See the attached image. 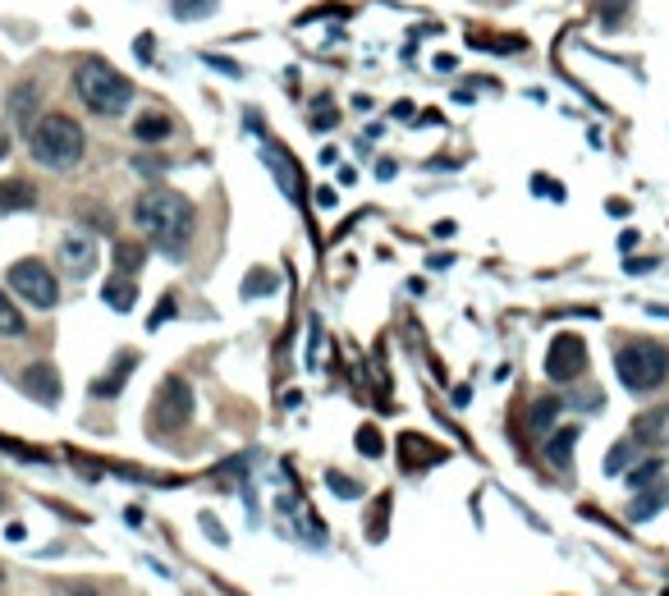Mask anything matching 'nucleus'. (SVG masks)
I'll return each mask as SVG.
<instances>
[{"instance_id":"423d86ee","label":"nucleus","mask_w":669,"mask_h":596,"mask_svg":"<svg viewBox=\"0 0 669 596\" xmlns=\"http://www.w3.org/2000/svg\"><path fill=\"white\" fill-rule=\"evenodd\" d=\"M193 418V386L183 377H166L152 395V431L170 436V431H183Z\"/></svg>"},{"instance_id":"1a4fd4ad","label":"nucleus","mask_w":669,"mask_h":596,"mask_svg":"<svg viewBox=\"0 0 669 596\" xmlns=\"http://www.w3.org/2000/svg\"><path fill=\"white\" fill-rule=\"evenodd\" d=\"M6 110H10V120H14L19 129H32L37 116H42V88H37L32 79H28V83H14L10 97H6Z\"/></svg>"},{"instance_id":"f257e3e1","label":"nucleus","mask_w":669,"mask_h":596,"mask_svg":"<svg viewBox=\"0 0 669 596\" xmlns=\"http://www.w3.org/2000/svg\"><path fill=\"white\" fill-rule=\"evenodd\" d=\"M133 220H138V230L152 239L166 257H179L183 248H189L193 239V226H198V211L193 202L174 193V189H147L133 207Z\"/></svg>"},{"instance_id":"7c9ffc66","label":"nucleus","mask_w":669,"mask_h":596,"mask_svg":"<svg viewBox=\"0 0 669 596\" xmlns=\"http://www.w3.org/2000/svg\"><path fill=\"white\" fill-rule=\"evenodd\" d=\"M170 312H174V308H170V298H166V308H157V312H152V330H157L161 321H170Z\"/></svg>"},{"instance_id":"393cba45","label":"nucleus","mask_w":669,"mask_h":596,"mask_svg":"<svg viewBox=\"0 0 669 596\" xmlns=\"http://www.w3.org/2000/svg\"><path fill=\"white\" fill-rule=\"evenodd\" d=\"M276 289V276L271 271H252L248 280H243V298H257V294H271Z\"/></svg>"},{"instance_id":"a211bd4d","label":"nucleus","mask_w":669,"mask_h":596,"mask_svg":"<svg viewBox=\"0 0 669 596\" xmlns=\"http://www.w3.org/2000/svg\"><path fill=\"white\" fill-rule=\"evenodd\" d=\"M133 367H138V358H133V354H124L116 367L106 371V381H97V386H92V395H120V386L129 381V371H133Z\"/></svg>"},{"instance_id":"2eb2a0df","label":"nucleus","mask_w":669,"mask_h":596,"mask_svg":"<svg viewBox=\"0 0 669 596\" xmlns=\"http://www.w3.org/2000/svg\"><path fill=\"white\" fill-rule=\"evenodd\" d=\"M101 298L116 312H133V304H138V285H133V276H116V280H106V289H101Z\"/></svg>"},{"instance_id":"c85d7f7f","label":"nucleus","mask_w":669,"mask_h":596,"mask_svg":"<svg viewBox=\"0 0 669 596\" xmlns=\"http://www.w3.org/2000/svg\"><path fill=\"white\" fill-rule=\"evenodd\" d=\"M64 596H97V587H88V583H69Z\"/></svg>"},{"instance_id":"6e6552de","label":"nucleus","mask_w":669,"mask_h":596,"mask_svg":"<svg viewBox=\"0 0 669 596\" xmlns=\"http://www.w3.org/2000/svg\"><path fill=\"white\" fill-rule=\"evenodd\" d=\"M60 267L73 276V280H83L97 271V239L88 230H73L60 239Z\"/></svg>"},{"instance_id":"2f4dec72","label":"nucleus","mask_w":669,"mask_h":596,"mask_svg":"<svg viewBox=\"0 0 669 596\" xmlns=\"http://www.w3.org/2000/svg\"><path fill=\"white\" fill-rule=\"evenodd\" d=\"M0 509H6V491H0Z\"/></svg>"},{"instance_id":"5701e85b","label":"nucleus","mask_w":669,"mask_h":596,"mask_svg":"<svg viewBox=\"0 0 669 596\" xmlns=\"http://www.w3.org/2000/svg\"><path fill=\"white\" fill-rule=\"evenodd\" d=\"M633 459H638V440H619L610 450V459H606V473H623Z\"/></svg>"},{"instance_id":"f8f14e48","label":"nucleus","mask_w":669,"mask_h":596,"mask_svg":"<svg viewBox=\"0 0 669 596\" xmlns=\"http://www.w3.org/2000/svg\"><path fill=\"white\" fill-rule=\"evenodd\" d=\"M32 207H37V189L28 179H0V216L32 211Z\"/></svg>"},{"instance_id":"c756f323","label":"nucleus","mask_w":669,"mask_h":596,"mask_svg":"<svg viewBox=\"0 0 669 596\" xmlns=\"http://www.w3.org/2000/svg\"><path fill=\"white\" fill-rule=\"evenodd\" d=\"M10 147H14V138H10V129H6V125H0V161L10 157Z\"/></svg>"},{"instance_id":"dca6fc26","label":"nucleus","mask_w":669,"mask_h":596,"mask_svg":"<svg viewBox=\"0 0 669 596\" xmlns=\"http://www.w3.org/2000/svg\"><path fill=\"white\" fill-rule=\"evenodd\" d=\"M573 445H578V427L555 431V436L546 440V459H550L555 468H569V464H573Z\"/></svg>"},{"instance_id":"473e14b6","label":"nucleus","mask_w":669,"mask_h":596,"mask_svg":"<svg viewBox=\"0 0 669 596\" xmlns=\"http://www.w3.org/2000/svg\"><path fill=\"white\" fill-rule=\"evenodd\" d=\"M0 578H6V569H0Z\"/></svg>"},{"instance_id":"aec40b11","label":"nucleus","mask_w":669,"mask_h":596,"mask_svg":"<svg viewBox=\"0 0 669 596\" xmlns=\"http://www.w3.org/2000/svg\"><path fill=\"white\" fill-rule=\"evenodd\" d=\"M284 157H289L284 147H267V166H276V175H280V183H284V193H289V198H299V183H293V166H289Z\"/></svg>"},{"instance_id":"7ed1b4c3","label":"nucleus","mask_w":669,"mask_h":596,"mask_svg":"<svg viewBox=\"0 0 669 596\" xmlns=\"http://www.w3.org/2000/svg\"><path fill=\"white\" fill-rule=\"evenodd\" d=\"M73 92H79V101L92 110V116H106V120L124 116L129 101H133V83L116 64H106L101 56H88V60L73 64Z\"/></svg>"},{"instance_id":"bb28decb","label":"nucleus","mask_w":669,"mask_h":596,"mask_svg":"<svg viewBox=\"0 0 669 596\" xmlns=\"http://www.w3.org/2000/svg\"><path fill=\"white\" fill-rule=\"evenodd\" d=\"M660 473H665V464H642V468H633L628 473V481L642 491V487H651V481H660Z\"/></svg>"},{"instance_id":"cd10ccee","label":"nucleus","mask_w":669,"mask_h":596,"mask_svg":"<svg viewBox=\"0 0 669 596\" xmlns=\"http://www.w3.org/2000/svg\"><path fill=\"white\" fill-rule=\"evenodd\" d=\"M79 216H83V220H92L97 230H110V211H97V207H88V202H83V207H79Z\"/></svg>"},{"instance_id":"f03ea898","label":"nucleus","mask_w":669,"mask_h":596,"mask_svg":"<svg viewBox=\"0 0 669 596\" xmlns=\"http://www.w3.org/2000/svg\"><path fill=\"white\" fill-rule=\"evenodd\" d=\"M28 152H32L37 166H47V170H73L88 152L83 125L69 120L64 110H47V116H37V125L28 129Z\"/></svg>"},{"instance_id":"39448f33","label":"nucleus","mask_w":669,"mask_h":596,"mask_svg":"<svg viewBox=\"0 0 669 596\" xmlns=\"http://www.w3.org/2000/svg\"><path fill=\"white\" fill-rule=\"evenodd\" d=\"M10 289L23 298V304H32L37 312H51L60 304V280L47 262H37V257H23V262L10 267Z\"/></svg>"},{"instance_id":"f3484780","label":"nucleus","mask_w":669,"mask_h":596,"mask_svg":"<svg viewBox=\"0 0 669 596\" xmlns=\"http://www.w3.org/2000/svg\"><path fill=\"white\" fill-rule=\"evenodd\" d=\"M28 330L19 304H10V294H0V340H19V335Z\"/></svg>"},{"instance_id":"20e7f679","label":"nucleus","mask_w":669,"mask_h":596,"mask_svg":"<svg viewBox=\"0 0 669 596\" xmlns=\"http://www.w3.org/2000/svg\"><path fill=\"white\" fill-rule=\"evenodd\" d=\"M615 371H619L623 390L651 395L669 381V349L660 340H633V345H623L615 354Z\"/></svg>"},{"instance_id":"412c9836","label":"nucleus","mask_w":669,"mask_h":596,"mask_svg":"<svg viewBox=\"0 0 669 596\" xmlns=\"http://www.w3.org/2000/svg\"><path fill=\"white\" fill-rule=\"evenodd\" d=\"M560 408H565L560 399H537V404H532V414H528V431H546V427L555 423V414H560Z\"/></svg>"},{"instance_id":"b1692460","label":"nucleus","mask_w":669,"mask_h":596,"mask_svg":"<svg viewBox=\"0 0 669 596\" xmlns=\"http://www.w3.org/2000/svg\"><path fill=\"white\" fill-rule=\"evenodd\" d=\"M358 450H362L367 459H381V450H386L381 431H377V427H358Z\"/></svg>"},{"instance_id":"a878e982","label":"nucleus","mask_w":669,"mask_h":596,"mask_svg":"<svg viewBox=\"0 0 669 596\" xmlns=\"http://www.w3.org/2000/svg\"><path fill=\"white\" fill-rule=\"evenodd\" d=\"M326 481H330V491H334V496H340V500H358V496H362V487H358V481H353V477H340V473H330Z\"/></svg>"},{"instance_id":"9d476101","label":"nucleus","mask_w":669,"mask_h":596,"mask_svg":"<svg viewBox=\"0 0 669 596\" xmlns=\"http://www.w3.org/2000/svg\"><path fill=\"white\" fill-rule=\"evenodd\" d=\"M633 440L638 445H669V404H656V408H647V414H638Z\"/></svg>"},{"instance_id":"4be33fe9","label":"nucleus","mask_w":669,"mask_h":596,"mask_svg":"<svg viewBox=\"0 0 669 596\" xmlns=\"http://www.w3.org/2000/svg\"><path fill=\"white\" fill-rule=\"evenodd\" d=\"M116 267H120V276H138V267H142V244H116Z\"/></svg>"},{"instance_id":"6ab92c4d","label":"nucleus","mask_w":669,"mask_h":596,"mask_svg":"<svg viewBox=\"0 0 669 596\" xmlns=\"http://www.w3.org/2000/svg\"><path fill=\"white\" fill-rule=\"evenodd\" d=\"M216 6H220V0H170L174 19H183V23H193V19H207V14H216Z\"/></svg>"},{"instance_id":"0eeeda50","label":"nucleus","mask_w":669,"mask_h":596,"mask_svg":"<svg viewBox=\"0 0 669 596\" xmlns=\"http://www.w3.org/2000/svg\"><path fill=\"white\" fill-rule=\"evenodd\" d=\"M582 371H587V345L569 330L555 335L550 354H546V377L560 381V386H573V381H582Z\"/></svg>"},{"instance_id":"4468645a","label":"nucleus","mask_w":669,"mask_h":596,"mask_svg":"<svg viewBox=\"0 0 669 596\" xmlns=\"http://www.w3.org/2000/svg\"><path fill=\"white\" fill-rule=\"evenodd\" d=\"M170 133H174V125H170V116H161V110H147V116L133 120V138L138 142H166Z\"/></svg>"},{"instance_id":"9b49d317","label":"nucleus","mask_w":669,"mask_h":596,"mask_svg":"<svg viewBox=\"0 0 669 596\" xmlns=\"http://www.w3.org/2000/svg\"><path fill=\"white\" fill-rule=\"evenodd\" d=\"M23 390L32 399H42V404H56L60 399V377H56V367L51 362H32L23 367Z\"/></svg>"},{"instance_id":"ddd939ff","label":"nucleus","mask_w":669,"mask_h":596,"mask_svg":"<svg viewBox=\"0 0 669 596\" xmlns=\"http://www.w3.org/2000/svg\"><path fill=\"white\" fill-rule=\"evenodd\" d=\"M665 500H669V481L660 477V481H651V487H642V496H638L633 505H628V518H633V524H642V518H651Z\"/></svg>"}]
</instances>
